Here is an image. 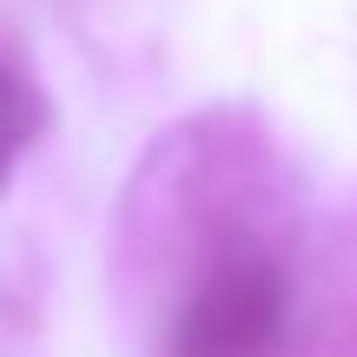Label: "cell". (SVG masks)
Wrapping results in <instances>:
<instances>
[{
    "instance_id": "6da1fadb",
    "label": "cell",
    "mask_w": 357,
    "mask_h": 357,
    "mask_svg": "<svg viewBox=\"0 0 357 357\" xmlns=\"http://www.w3.org/2000/svg\"><path fill=\"white\" fill-rule=\"evenodd\" d=\"M284 331V278L265 258L212 271L172 324V357H271Z\"/></svg>"
},
{
    "instance_id": "7a4b0ae2",
    "label": "cell",
    "mask_w": 357,
    "mask_h": 357,
    "mask_svg": "<svg viewBox=\"0 0 357 357\" xmlns=\"http://www.w3.org/2000/svg\"><path fill=\"white\" fill-rule=\"evenodd\" d=\"M26 146H33V93L20 86V73L0 66V192H7Z\"/></svg>"
}]
</instances>
